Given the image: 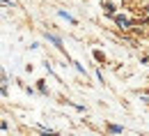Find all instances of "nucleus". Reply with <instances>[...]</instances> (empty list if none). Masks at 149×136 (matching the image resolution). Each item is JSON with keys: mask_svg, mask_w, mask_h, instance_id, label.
<instances>
[{"mask_svg": "<svg viewBox=\"0 0 149 136\" xmlns=\"http://www.w3.org/2000/svg\"><path fill=\"white\" fill-rule=\"evenodd\" d=\"M48 39H51V42H53V44H55L57 49H62V42H60V39H57L55 35H48Z\"/></svg>", "mask_w": 149, "mask_h": 136, "instance_id": "nucleus-2", "label": "nucleus"}, {"mask_svg": "<svg viewBox=\"0 0 149 136\" xmlns=\"http://www.w3.org/2000/svg\"><path fill=\"white\" fill-rule=\"evenodd\" d=\"M115 21H117V25H119V28H129V21L124 19V16H115Z\"/></svg>", "mask_w": 149, "mask_h": 136, "instance_id": "nucleus-1", "label": "nucleus"}, {"mask_svg": "<svg viewBox=\"0 0 149 136\" xmlns=\"http://www.w3.org/2000/svg\"><path fill=\"white\" fill-rule=\"evenodd\" d=\"M103 7H106V12H108V14H112V12H115V5H112V2H106Z\"/></svg>", "mask_w": 149, "mask_h": 136, "instance_id": "nucleus-3", "label": "nucleus"}]
</instances>
